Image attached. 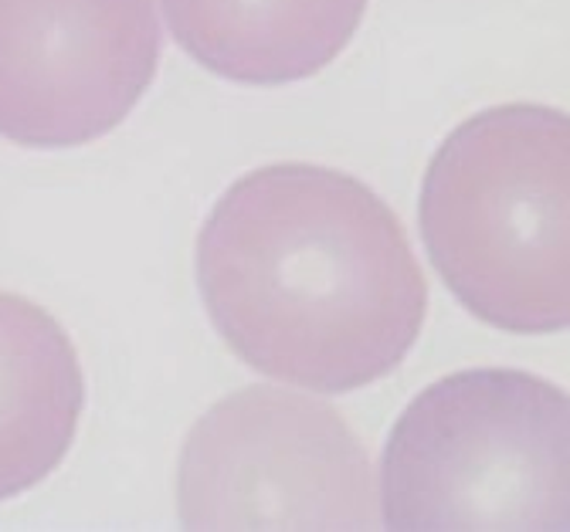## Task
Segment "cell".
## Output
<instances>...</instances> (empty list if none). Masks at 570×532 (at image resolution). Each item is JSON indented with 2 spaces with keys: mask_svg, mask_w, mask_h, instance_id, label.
<instances>
[{
  "mask_svg": "<svg viewBox=\"0 0 570 532\" xmlns=\"http://www.w3.org/2000/svg\"><path fill=\"white\" fill-rule=\"evenodd\" d=\"M197 285L252 370L350 394L401 366L428 282L397 214L343 170L272 164L235 180L197 235Z\"/></svg>",
  "mask_w": 570,
  "mask_h": 532,
  "instance_id": "6da1fadb",
  "label": "cell"
},
{
  "mask_svg": "<svg viewBox=\"0 0 570 532\" xmlns=\"http://www.w3.org/2000/svg\"><path fill=\"white\" fill-rule=\"evenodd\" d=\"M570 126L510 102L449 132L421 184V238L442 282L492 329L560 333L570 319Z\"/></svg>",
  "mask_w": 570,
  "mask_h": 532,
  "instance_id": "7a4b0ae2",
  "label": "cell"
},
{
  "mask_svg": "<svg viewBox=\"0 0 570 532\" xmlns=\"http://www.w3.org/2000/svg\"><path fill=\"white\" fill-rule=\"evenodd\" d=\"M567 394L523 370H462L421 391L381 462L391 529H567Z\"/></svg>",
  "mask_w": 570,
  "mask_h": 532,
  "instance_id": "3957f363",
  "label": "cell"
},
{
  "mask_svg": "<svg viewBox=\"0 0 570 532\" xmlns=\"http://www.w3.org/2000/svg\"><path fill=\"white\" fill-rule=\"evenodd\" d=\"M187 529H377L367 447L343 414L285 387H245L190 427L177 465Z\"/></svg>",
  "mask_w": 570,
  "mask_h": 532,
  "instance_id": "277c9868",
  "label": "cell"
},
{
  "mask_svg": "<svg viewBox=\"0 0 570 532\" xmlns=\"http://www.w3.org/2000/svg\"><path fill=\"white\" fill-rule=\"evenodd\" d=\"M157 65L154 0H0V136L86 146L136 109Z\"/></svg>",
  "mask_w": 570,
  "mask_h": 532,
  "instance_id": "5b68a950",
  "label": "cell"
},
{
  "mask_svg": "<svg viewBox=\"0 0 570 532\" xmlns=\"http://www.w3.org/2000/svg\"><path fill=\"white\" fill-rule=\"evenodd\" d=\"M86 376L61 323L0 292V502L41 485L76 441Z\"/></svg>",
  "mask_w": 570,
  "mask_h": 532,
  "instance_id": "8992f818",
  "label": "cell"
},
{
  "mask_svg": "<svg viewBox=\"0 0 570 532\" xmlns=\"http://www.w3.org/2000/svg\"><path fill=\"white\" fill-rule=\"evenodd\" d=\"M177 45L242 86L313 79L353 41L367 0H160Z\"/></svg>",
  "mask_w": 570,
  "mask_h": 532,
  "instance_id": "52a82bcc",
  "label": "cell"
}]
</instances>
